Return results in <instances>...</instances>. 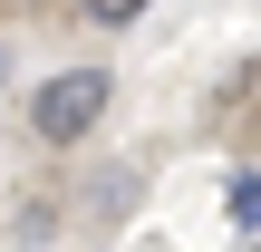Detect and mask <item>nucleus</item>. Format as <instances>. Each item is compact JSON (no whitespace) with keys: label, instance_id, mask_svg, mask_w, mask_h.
Returning a JSON list of instances; mask_svg holds the SVG:
<instances>
[{"label":"nucleus","instance_id":"f257e3e1","mask_svg":"<svg viewBox=\"0 0 261 252\" xmlns=\"http://www.w3.org/2000/svg\"><path fill=\"white\" fill-rule=\"evenodd\" d=\"M107 107H116V78L107 68H58V78L29 87V136L39 146H87L107 126Z\"/></svg>","mask_w":261,"mask_h":252},{"label":"nucleus","instance_id":"f03ea898","mask_svg":"<svg viewBox=\"0 0 261 252\" xmlns=\"http://www.w3.org/2000/svg\"><path fill=\"white\" fill-rule=\"evenodd\" d=\"M145 10H155V0H77V19H87V29H136Z\"/></svg>","mask_w":261,"mask_h":252},{"label":"nucleus","instance_id":"7ed1b4c3","mask_svg":"<svg viewBox=\"0 0 261 252\" xmlns=\"http://www.w3.org/2000/svg\"><path fill=\"white\" fill-rule=\"evenodd\" d=\"M223 204H232V223H242V233L261 223V175H252V165H232V185H223Z\"/></svg>","mask_w":261,"mask_h":252},{"label":"nucleus","instance_id":"20e7f679","mask_svg":"<svg viewBox=\"0 0 261 252\" xmlns=\"http://www.w3.org/2000/svg\"><path fill=\"white\" fill-rule=\"evenodd\" d=\"M242 252H252V243H242Z\"/></svg>","mask_w":261,"mask_h":252}]
</instances>
